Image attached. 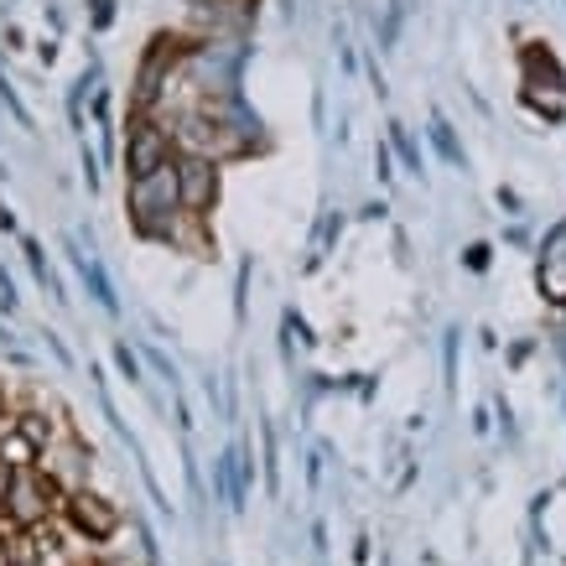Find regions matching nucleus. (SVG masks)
<instances>
[{
  "mask_svg": "<svg viewBox=\"0 0 566 566\" xmlns=\"http://www.w3.org/2000/svg\"><path fill=\"white\" fill-rule=\"evenodd\" d=\"M125 203H130V223H136L140 234H161L167 223L182 213V182H177V161H167L161 172L151 177H130V188H125Z\"/></svg>",
  "mask_w": 566,
  "mask_h": 566,
  "instance_id": "nucleus-1",
  "label": "nucleus"
},
{
  "mask_svg": "<svg viewBox=\"0 0 566 566\" xmlns=\"http://www.w3.org/2000/svg\"><path fill=\"white\" fill-rule=\"evenodd\" d=\"M177 136L167 120H156L151 109H136V120L125 130V177H151L167 161H177Z\"/></svg>",
  "mask_w": 566,
  "mask_h": 566,
  "instance_id": "nucleus-2",
  "label": "nucleus"
},
{
  "mask_svg": "<svg viewBox=\"0 0 566 566\" xmlns=\"http://www.w3.org/2000/svg\"><path fill=\"white\" fill-rule=\"evenodd\" d=\"M36 468L52 479V489L69 499V494H84L88 479H94V458H88V447L73 437V431H57L48 447H42V458Z\"/></svg>",
  "mask_w": 566,
  "mask_h": 566,
  "instance_id": "nucleus-3",
  "label": "nucleus"
},
{
  "mask_svg": "<svg viewBox=\"0 0 566 566\" xmlns=\"http://www.w3.org/2000/svg\"><path fill=\"white\" fill-rule=\"evenodd\" d=\"M57 494L52 489V479L42 473V468H21L17 479H11V489L0 494V510H6V520H17L21 531H32V525H42L48 520V499Z\"/></svg>",
  "mask_w": 566,
  "mask_h": 566,
  "instance_id": "nucleus-4",
  "label": "nucleus"
},
{
  "mask_svg": "<svg viewBox=\"0 0 566 566\" xmlns=\"http://www.w3.org/2000/svg\"><path fill=\"white\" fill-rule=\"evenodd\" d=\"M177 182H182V208L208 213L219 203V161L203 151H182L177 156Z\"/></svg>",
  "mask_w": 566,
  "mask_h": 566,
  "instance_id": "nucleus-5",
  "label": "nucleus"
},
{
  "mask_svg": "<svg viewBox=\"0 0 566 566\" xmlns=\"http://www.w3.org/2000/svg\"><path fill=\"white\" fill-rule=\"evenodd\" d=\"M69 520L78 525V535L84 541H109V535L120 531V510L109 504V499H99V494H69Z\"/></svg>",
  "mask_w": 566,
  "mask_h": 566,
  "instance_id": "nucleus-6",
  "label": "nucleus"
},
{
  "mask_svg": "<svg viewBox=\"0 0 566 566\" xmlns=\"http://www.w3.org/2000/svg\"><path fill=\"white\" fill-rule=\"evenodd\" d=\"M78 271H84V281H88V292H94V302L115 312V286H109V275H104L99 260H94V255H78Z\"/></svg>",
  "mask_w": 566,
  "mask_h": 566,
  "instance_id": "nucleus-7",
  "label": "nucleus"
},
{
  "mask_svg": "<svg viewBox=\"0 0 566 566\" xmlns=\"http://www.w3.org/2000/svg\"><path fill=\"white\" fill-rule=\"evenodd\" d=\"M431 140H437V151H442L447 161H463V151H458V140H452V130H447V120H442V115L431 120Z\"/></svg>",
  "mask_w": 566,
  "mask_h": 566,
  "instance_id": "nucleus-8",
  "label": "nucleus"
},
{
  "mask_svg": "<svg viewBox=\"0 0 566 566\" xmlns=\"http://www.w3.org/2000/svg\"><path fill=\"white\" fill-rule=\"evenodd\" d=\"M390 140H395V151L406 156V167H411V172H421V156L411 151V140H406V130H400V125H395V130H390Z\"/></svg>",
  "mask_w": 566,
  "mask_h": 566,
  "instance_id": "nucleus-9",
  "label": "nucleus"
},
{
  "mask_svg": "<svg viewBox=\"0 0 566 566\" xmlns=\"http://www.w3.org/2000/svg\"><path fill=\"white\" fill-rule=\"evenodd\" d=\"M115 364H120V369H125V375H130V379H140V364L130 359V348H125V344L115 348Z\"/></svg>",
  "mask_w": 566,
  "mask_h": 566,
  "instance_id": "nucleus-10",
  "label": "nucleus"
},
{
  "mask_svg": "<svg viewBox=\"0 0 566 566\" xmlns=\"http://www.w3.org/2000/svg\"><path fill=\"white\" fill-rule=\"evenodd\" d=\"M6 566H42V562H36V556H11Z\"/></svg>",
  "mask_w": 566,
  "mask_h": 566,
  "instance_id": "nucleus-11",
  "label": "nucleus"
}]
</instances>
